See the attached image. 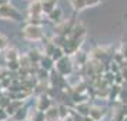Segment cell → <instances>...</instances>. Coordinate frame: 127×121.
<instances>
[{"label":"cell","mask_w":127,"mask_h":121,"mask_svg":"<svg viewBox=\"0 0 127 121\" xmlns=\"http://www.w3.org/2000/svg\"><path fill=\"white\" fill-rule=\"evenodd\" d=\"M90 57L93 60H98L104 63L106 66H110V60H113V53H110V50L107 47H96L93 48V51L90 53Z\"/></svg>","instance_id":"obj_1"},{"label":"cell","mask_w":127,"mask_h":121,"mask_svg":"<svg viewBox=\"0 0 127 121\" xmlns=\"http://www.w3.org/2000/svg\"><path fill=\"white\" fill-rule=\"evenodd\" d=\"M23 34H24V37L29 39V40H40L41 37H43V30H41V27H39V26L29 24V26L23 30Z\"/></svg>","instance_id":"obj_2"},{"label":"cell","mask_w":127,"mask_h":121,"mask_svg":"<svg viewBox=\"0 0 127 121\" xmlns=\"http://www.w3.org/2000/svg\"><path fill=\"white\" fill-rule=\"evenodd\" d=\"M81 41L83 40H73V39H67L62 48H63L64 54H76L79 51V48L81 46Z\"/></svg>","instance_id":"obj_3"},{"label":"cell","mask_w":127,"mask_h":121,"mask_svg":"<svg viewBox=\"0 0 127 121\" xmlns=\"http://www.w3.org/2000/svg\"><path fill=\"white\" fill-rule=\"evenodd\" d=\"M57 71L60 73L62 75H67L71 73V70H73V64H71V61H70L69 57H66L64 56L62 60H59L57 61Z\"/></svg>","instance_id":"obj_4"},{"label":"cell","mask_w":127,"mask_h":121,"mask_svg":"<svg viewBox=\"0 0 127 121\" xmlns=\"http://www.w3.org/2000/svg\"><path fill=\"white\" fill-rule=\"evenodd\" d=\"M84 36H86V27L83 26V24H76L73 31H71V34L69 36V39H73V40H83L84 39Z\"/></svg>","instance_id":"obj_5"},{"label":"cell","mask_w":127,"mask_h":121,"mask_svg":"<svg viewBox=\"0 0 127 121\" xmlns=\"http://www.w3.org/2000/svg\"><path fill=\"white\" fill-rule=\"evenodd\" d=\"M104 115H106V108H104V107H97V105H94V107H92V110H90V117H92L94 121H100Z\"/></svg>","instance_id":"obj_6"},{"label":"cell","mask_w":127,"mask_h":121,"mask_svg":"<svg viewBox=\"0 0 127 121\" xmlns=\"http://www.w3.org/2000/svg\"><path fill=\"white\" fill-rule=\"evenodd\" d=\"M76 110H77V113H79L80 115H83V117H87V115H90L92 105H90V103H89V101H83V103L77 104Z\"/></svg>","instance_id":"obj_7"},{"label":"cell","mask_w":127,"mask_h":121,"mask_svg":"<svg viewBox=\"0 0 127 121\" xmlns=\"http://www.w3.org/2000/svg\"><path fill=\"white\" fill-rule=\"evenodd\" d=\"M120 91H121V86H119V84H113V86H110L109 98H107V100H110V101H116V100H119Z\"/></svg>","instance_id":"obj_8"},{"label":"cell","mask_w":127,"mask_h":121,"mask_svg":"<svg viewBox=\"0 0 127 121\" xmlns=\"http://www.w3.org/2000/svg\"><path fill=\"white\" fill-rule=\"evenodd\" d=\"M41 12H43V7H41V1L40 0H34L32 4H30V14L33 17H37L40 16Z\"/></svg>","instance_id":"obj_9"},{"label":"cell","mask_w":127,"mask_h":121,"mask_svg":"<svg viewBox=\"0 0 127 121\" xmlns=\"http://www.w3.org/2000/svg\"><path fill=\"white\" fill-rule=\"evenodd\" d=\"M44 117H46V121H57L60 117H59V108L57 107H50L44 113Z\"/></svg>","instance_id":"obj_10"},{"label":"cell","mask_w":127,"mask_h":121,"mask_svg":"<svg viewBox=\"0 0 127 121\" xmlns=\"http://www.w3.org/2000/svg\"><path fill=\"white\" fill-rule=\"evenodd\" d=\"M41 1V7H43V12L50 14L54 10V4H56V0H40Z\"/></svg>","instance_id":"obj_11"},{"label":"cell","mask_w":127,"mask_h":121,"mask_svg":"<svg viewBox=\"0 0 127 121\" xmlns=\"http://www.w3.org/2000/svg\"><path fill=\"white\" fill-rule=\"evenodd\" d=\"M52 107V101L49 100L47 97H41L40 100H39V104H37V108H39V111H47V110Z\"/></svg>","instance_id":"obj_12"},{"label":"cell","mask_w":127,"mask_h":121,"mask_svg":"<svg viewBox=\"0 0 127 121\" xmlns=\"http://www.w3.org/2000/svg\"><path fill=\"white\" fill-rule=\"evenodd\" d=\"M59 117L62 118V120H64V118H67L70 115V110L67 105H64V104H62V105H59Z\"/></svg>","instance_id":"obj_13"},{"label":"cell","mask_w":127,"mask_h":121,"mask_svg":"<svg viewBox=\"0 0 127 121\" xmlns=\"http://www.w3.org/2000/svg\"><path fill=\"white\" fill-rule=\"evenodd\" d=\"M71 6L74 10H83L84 7H87L86 0H71Z\"/></svg>","instance_id":"obj_14"},{"label":"cell","mask_w":127,"mask_h":121,"mask_svg":"<svg viewBox=\"0 0 127 121\" xmlns=\"http://www.w3.org/2000/svg\"><path fill=\"white\" fill-rule=\"evenodd\" d=\"M103 78L107 81L109 86H113V84L116 83V74H113L111 71H106V73L103 74Z\"/></svg>","instance_id":"obj_15"},{"label":"cell","mask_w":127,"mask_h":121,"mask_svg":"<svg viewBox=\"0 0 127 121\" xmlns=\"http://www.w3.org/2000/svg\"><path fill=\"white\" fill-rule=\"evenodd\" d=\"M119 101H120V104H124V105L127 104V90L121 88L120 96H119Z\"/></svg>","instance_id":"obj_16"},{"label":"cell","mask_w":127,"mask_h":121,"mask_svg":"<svg viewBox=\"0 0 127 121\" xmlns=\"http://www.w3.org/2000/svg\"><path fill=\"white\" fill-rule=\"evenodd\" d=\"M60 16H62V12H60L59 9H54V10L49 14V17L52 19V20H56V22H57V20H60Z\"/></svg>","instance_id":"obj_17"},{"label":"cell","mask_w":127,"mask_h":121,"mask_svg":"<svg viewBox=\"0 0 127 121\" xmlns=\"http://www.w3.org/2000/svg\"><path fill=\"white\" fill-rule=\"evenodd\" d=\"M29 58H30V61H33V60L37 61V60H40V58H41V56L37 51H32V53H30V56H29Z\"/></svg>","instance_id":"obj_18"},{"label":"cell","mask_w":127,"mask_h":121,"mask_svg":"<svg viewBox=\"0 0 127 121\" xmlns=\"http://www.w3.org/2000/svg\"><path fill=\"white\" fill-rule=\"evenodd\" d=\"M4 46H6V39L3 36H0V48H3Z\"/></svg>","instance_id":"obj_19"},{"label":"cell","mask_w":127,"mask_h":121,"mask_svg":"<svg viewBox=\"0 0 127 121\" xmlns=\"http://www.w3.org/2000/svg\"><path fill=\"white\" fill-rule=\"evenodd\" d=\"M87 1V6H94V4H97L100 0H86Z\"/></svg>","instance_id":"obj_20"},{"label":"cell","mask_w":127,"mask_h":121,"mask_svg":"<svg viewBox=\"0 0 127 121\" xmlns=\"http://www.w3.org/2000/svg\"><path fill=\"white\" fill-rule=\"evenodd\" d=\"M63 121H74V118H73V115L70 114V115H69V117H67V118H64V120H63Z\"/></svg>","instance_id":"obj_21"},{"label":"cell","mask_w":127,"mask_h":121,"mask_svg":"<svg viewBox=\"0 0 127 121\" xmlns=\"http://www.w3.org/2000/svg\"><path fill=\"white\" fill-rule=\"evenodd\" d=\"M121 88H124V90H127V80L123 81V84H121Z\"/></svg>","instance_id":"obj_22"},{"label":"cell","mask_w":127,"mask_h":121,"mask_svg":"<svg viewBox=\"0 0 127 121\" xmlns=\"http://www.w3.org/2000/svg\"><path fill=\"white\" fill-rule=\"evenodd\" d=\"M83 121H94V120H93L90 115H87V117H84V118H83Z\"/></svg>","instance_id":"obj_23"},{"label":"cell","mask_w":127,"mask_h":121,"mask_svg":"<svg viewBox=\"0 0 127 121\" xmlns=\"http://www.w3.org/2000/svg\"><path fill=\"white\" fill-rule=\"evenodd\" d=\"M123 121H127V117H126V118H124V120H123Z\"/></svg>","instance_id":"obj_24"}]
</instances>
